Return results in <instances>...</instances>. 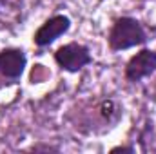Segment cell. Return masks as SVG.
<instances>
[{
  "label": "cell",
  "instance_id": "cell-1",
  "mask_svg": "<svg viewBox=\"0 0 156 154\" xmlns=\"http://www.w3.org/2000/svg\"><path fill=\"white\" fill-rule=\"evenodd\" d=\"M111 47L113 49H127L145 42V33L142 26L133 18H120L111 31Z\"/></svg>",
  "mask_w": 156,
  "mask_h": 154
},
{
  "label": "cell",
  "instance_id": "cell-2",
  "mask_svg": "<svg viewBox=\"0 0 156 154\" xmlns=\"http://www.w3.org/2000/svg\"><path fill=\"white\" fill-rule=\"evenodd\" d=\"M56 62L67 71H80L83 65H87L91 62V56L83 45L69 44L56 51Z\"/></svg>",
  "mask_w": 156,
  "mask_h": 154
},
{
  "label": "cell",
  "instance_id": "cell-3",
  "mask_svg": "<svg viewBox=\"0 0 156 154\" xmlns=\"http://www.w3.org/2000/svg\"><path fill=\"white\" fill-rule=\"evenodd\" d=\"M154 69H156V53L142 51L136 56H133L131 62L127 64V78L138 82L142 78L149 76Z\"/></svg>",
  "mask_w": 156,
  "mask_h": 154
},
{
  "label": "cell",
  "instance_id": "cell-4",
  "mask_svg": "<svg viewBox=\"0 0 156 154\" xmlns=\"http://www.w3.org/2000/svg\"><path fill=\"white\" fill-rule=\"evenodd\" d=\"M69 29V18L67 16H53L51 20H47L35 35V42L38 45H49L51 42L58 38L60 35H64Z\"/></svg>",
  "mask_w": 156,
  "mask_h": 154
},
{
  "label": "cell",
  "instance_id": "cell-5",
  "mask_svg": "<svg viewBox=\"0 0 156 154\" xmlns=\"http://www.w3.org/2000/svg\"><path fill=\"white\" fill-rule=\"evenodd\" d=\"M26 67V56L18 49H5L0 53V73L9 78H16L22 75Z\"/></svg>",
  "mask_w": 156,
  "mask_h": 154
}]
</instances>
